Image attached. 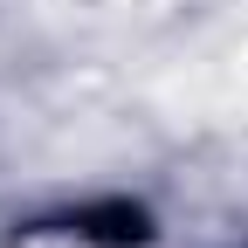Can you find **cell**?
Listing matches in <instances>:
<instances>
[{
    "mask_svg": "<svg viewBox=\"0 0 248 248\" xmlns=\"http://www.w3.org/2000/svg\"><path fill=\"white\" fill-rule=\"evenodd\" d=\"M69 228L76 241H104V248H138L152 228H145V207H131V200H110V207H83V214H69Z\"/></svg>",
    "mask_w": 248,
    "mask_h": 248,
    "instance_id": "obj_1",
    "label": "cell"
}]
</instances>
